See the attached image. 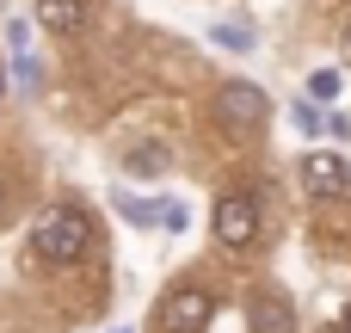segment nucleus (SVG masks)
Listing matches in <instances>:
<instances>
[{"label":"nucleus","mask_w":351,"mask_h":333,"mask_svg":"<svg viewBox=\"0 0 351 333\" xmlns=\"http://www.w3.org/2000/svg\"><path fill=\"white\" fill-rule=\"evenodd\" d=\"M31 253L43 266H80L93 253V216L80 204H49L37 222H31Z\"/></svg>","instance_id":"obj_1"},{"label":"nucleus","mask_w":351,"mask_h":333,"mask_svg":"<svg viewBox=\"0 0 351 333\" xmlns=\"http://www.w3.org/2000/svg\"><path fill=\"white\" fill-rule=\"evenodd\" d=\"M265 111H271V99H265L253 80H222V87H216V124H222L228 136H253V130L265 124Z\"/></svg>","instance_id":"obj_2"},{"label":"nucleus","mask_w":351,"mask_h":333,"mask_svg":"<svg viewBox=\"0 0 351 333\" xmlns=\"http://www.w3.org/2000/svg\"><path fill=\"white\" fill-rule=\"evenodd\" d=\"M210 315H216V290H204V284H179L160 303V328L167 333H204Z\"/></svg>","instance_id":"obj_3"},{"label":"nucleus","mask_w":351,"mask_h":333,"mask_svg":"<svg viewBox=\"0 0 351 333\" xmlns=\"http://www.w3.org/2000/svg\"><path fill=\"white\" fill-rule=\"evenodd\" d=\"M253 235H259V204H253L247 192L216 198V241L241 253V247H253Z\"/></svg>","instance_id":"obj_4"},{"label":"nucleus","mask_w":351,"mask_h":333,"mask_svg":"<svg viewBox=\"0 0 351 333\" xmlns=\"http://www.w3.org/2000/svg\"><path fill=\"white\" fill-rule=\"evenodd\" d=\"M302 185H308L315 198H346L351 192V167L339 154H308V161H302Z\"/></svg>","instance_id":"obj_5"},{"label":"nucleus","mask_w":351,"mask_h":333,"mask_svg":"<svg viewBox=\"0 0 351 333\" xmlns=\"http://www.w3.org/2000/svg\"><path fill=\"white\" fill-rule=\"evenodd\" d=\"M173 167V148L167 142H136V148H123V173H136V179H154V173H167Z\"/></svg>","instance_id":"obj_6"},{"label":"nucleus","mask_w":351,"mask_h":333,"mask_svg":"<svg viewBox=\"0 0 351 333\" xmlns=\"http://www.w3.org/2000/svg\"><path fill=\"white\" fill-rule=\"evenodd\" d=\"M37 19H43V31L68 37V31L86 25V0H37Z\"/></svg>","instance_id":"obj_7"},{"label":"nucleus","mask_w":351,"mask_h":333,"mask_svg":"<svg viewBox=\"0 0 351 333\" xmlns=\"http://www.w3.org/2000/svg\"><path fill=\"white\" fill-rule=\"evenodd\" d=\"M253 328H259V333H290V328H296V321H290V303H284L278 290H265V297L253 303Z\"/></svg>","instance_id":"obj_8"},{"label":"nucleus","mask_w":351,"mask_h":333,"mask_svg":"<svg viewBox=\"0 0 351 333\" xmlns=\"http://www.w3.org/2000/svg\"><path fill=\"white\" fill-rule=\"evenodd\" d=\"M123 216L130 222H160V229H185V204H123Z\"/></svg>","instance_id":"obj_9"},{"label":"nucleus","mask_w":351,"mask_h":333,"mask_svg":"<svg viewBox=\"0 0 351 333\" xmlns=\"http://www.w3.org/2000/svg\"><path fill=\"white\" fill-rule=\"evenodd\" d=\"M216 43L222 49H253V31L247 25H216Z\"/></svg>","instance_id":"obj_10"},{"label":"nucleus","mask_w":351,"mask_h":333,"mask_svg":"<svg viewBox=\"0 0 351 333\" xmlns=\"http://www.w3.org/2000/svg\"><path fill=\"white\" fill-rule=\"evenodd\" d=\"M308 93H315V105H327V99H339V74H333V68H321V74L308 80Z\"/></svg>","instance_id":"obj_11"},{"label":"nucleus","mask_w":351,"mask_h":333,"mask_svg":"<svg viewBox=\"0 0 351 333\" xmlns=\"http://www.w3.org/2000/svg\"><path fill=\"white\" fill-rule=\"evenodd\" d=\"M339 49H346V62H351V25H346V31H339Z\"/></svg>","instance_id":"obj_12"},{"label":"nucleus","mask_w":351,"mask_h":333,"mask_svg":"<svg viewBox=\"0 0 351 333\" xmlns=\"http://www.w3.org/2000/svg\"><path fill=\"white\" fill-rule=\"evenodd\" d=\"M0 204H6V173H0Z\"/></svg>","instance_id":"obj_13"},{"label":"nucleus","mask_w":351,"mask_h":333,"mask_svg":"<svg viewBox=\"0 0 351 333\" xmlns=\"http://www.w3.org/2000/svg\"><path fill=\"white\" fill-rule=\"evenodd\" d=\"M346 333H351V309H346Z\"/></svg>","instance_id":"obj_14"},{"label":"nucleus","mask_w":351,"mask_h":333,"mask_svg":"<svg viewBox=\"0 0 351 333\" xmlns=\"http://www.w3.org/2000/svg\"><path fill=\"white\" fill-rule=\"evenodd\" d=\"M0 93H6V74H0Z\"/></svg>","instance_id":"obj_15"},{"label":"nucleus","mask_w":351,"mask_h":333,"mask_svg":"<svg viewBox=\"0 0 351 333\" xmlns=\"http://www.w3.org/2000/svg\"><path fill=\"white\" fill-rule=\"evenodd\" d=\"M117 333H123V328H117Z\"/></svg>","instance_id":"obj_16"}]
</instances>
